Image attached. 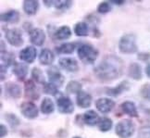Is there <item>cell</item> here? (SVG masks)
Wrapping results in <instances>:
<instances>
[{
  "instance_id": "7",
  "label": "cell",
  "mask_w": 150,
  "mask_h": 138,
  "mask_svg": "<svg viewBox=\"0 0 150 138\" xmlns=\"http://www.w3.org/2000/svg\"><path fill=\"white\" fill-rule=\"evenodd\" d=\"M21 114L28 119H34L38 116V108L33 102H23L21 106Z\"/></svg>"
},
{
  "instance_id": "12",
  "label": "cell",
  "mask_w": 150,
  "mask_h": 138,
  "mask_svg": "<svg viewBox=\"0 0 150 138\" xmlns=\"http://www.w3.org/2000/svg\"><path fill=\"white\" fill-rule=\"evenodd\" d=\"M36 57V48L34 47H27L20 52V59L27 63H33Z\"/></svg>"
},
{
  "instance_id": "37",
  "label": "cell",
  "mask_w": 150,
  "mask_h": 138,
  "mask_svg": "<svg viewBox=\"0 0 150 138\" xmlns=\"http://www.w3.org/2000/svg\"><path fill=\"white\" fill-rule=\"evenodd\" d=\"M139 138H150V126H146L140 129L139 134H138Z\"/></svg>"
},
{
  "instance_id": "9",
  "label": "cell",
  "mask_w": 150,
  "mask_h": 138,
  "mask_svg": "<svg viewBox=\"0 0 150 138\" xmlns=\"http://www.w3.org/2000/svg\"><path fill=\"white\" fill-rule=\"evenodd\" d=\"M115 106V102L110 99L107 98V97H103L99 98L96 101V107L100 112L102 113H108L112 110V108Z\"/></svg>"
},
{
  "instance_id": "23",
  "label": "cell",
  "mask_w": 150,
  "mask_h": 138,
  "mask_svg": "<svg viewBox=\"0 0 150 138\" xmlns=\"http://www.w3.org/2000/svg\"><path fill=\"white\" fill-rule=\"evenodd\" d=\"M71 35V30L69 26H61L55 33V36L57 40H65L70 38Z\"/></svg>"
},
{
  "instance_id": "3",
  "label": "cell",
  "mask_w": 150,
  "mask_h": 138,
  "mask_svg": "<svg viewBox=\"0 0 150 138\" xmlns=\"http://www.w3.org/2000/svg\"><path fill=\"white\" fill-rule=\"evenodd\" d=\"M119 48L122 53L134 54L137 51L136 38L132 33H127L120 38L119 42Z\"/></svg>"
},
{
  "instance_id": "19",
  "label": "cell",
  "mask_w": 150,
  "mask_h": 138,
  "mask_svg": "<svg viewBox=\"0 0 150 138\" xmlns=\"http://www.w3.org/2000/svg\"><path fill=\"white\" fill-rule=\"evenodd\" d=\"M39 8V2L36 0H25L23 2V10L28 15H34Z\"/></svg>"
},
{
  "instance_id": "36",
  "label": "cell",
  "mask_w": 150,
  "mask_h": 138,
  "mask_svg": "<svg viewBox=\"0 0 150 138\" xmlns=\"http://www.w3.org/2000/svg\"><path fill=\"white\" fill-rule=\"evenodd\" d=\"M141 95L145 99L150 100V84H145L141 88Z\"/></svg>"
},
{
  "instance_id": "25",
  "label": "cell",
  "mask_w": 150,
  "mask_h": 138,
  "mask_svg": "<svg viewBox=\"0 0 150 138\" xmlns=\"http://www.w3.org/2000/svg\"><path fill=\"white\" fill-rule=\"evenodd\" d=\"M55 110V105L52 99L49 97H45L41 103V111L44 114H51Z\"/></svg>"
},
{
  "instance_id": "1",
  "label": "cell",
  "mask_w": 150,
  "mask_h": 138,
  "mask_svg": "<svg viewBox=\"0 0 150 138\" xmlns=\"http://www.w3.org/2000/svg\"><path fill=\"white\" fill-rule=\"evenodd\" d=\"M123 63L117 57L109 56L105 57L95 68V73L101 81L108 82L119 78L122 73Z\"/></svg>"
},
{
  "instance_id": "22",
  "label": "cell",
  "mask_w": 150,
  "mask_h": 138,
  "mask_svg": "<svg viewBox=\"0 0 150 138\" xmlns=\"http://www.w3.org/2000/svg\"><path fill=\"white\" fill-rule=\"evenodd\" d=\"M74 33L77 36H86L89 33V27L88 24L84 21L77 22L74 25Z\"/></svg>"
},
{
  "instance_id": "15",
  "label": "cell",
  "mask_w": 150,
  "mask_h": 138,
  "mask_svg": "<svg viewBox=\"0 0 150 138\" xmlns=\"http://www.w3.org/2000/svg\"><path fill=\"white\" fill-rule=\"evenodd\" d=\"M13 73L20 80H24L28 73V66L24 63L16 62L13 65Z\"/></svg>"
},
{
  "instance_id": "27",
  "label": "cell",
  "mask_w": 150,
  "mask_h": 138,
  "mask_svg": "<svg viewBox=\"0 0 150 138\" xmlns=\"http://www.w3.org/2000/svg\"><path fill=\"white\" fill-rule=\"evenodd\" d=\"M75 49V45L73 43H64L59 47H56V51L59 54H71Z\"/></svg>"
},
{
  "instance_id": "18",
  "label": "cell",
  "mask_w": 150,
  "mask_h": 138,
  "mask_svg": "<svg viewBox=\"0 0 150 138\" xmlns=\"http://www.w3.org/2000/svg\"><path fill=\"white\" fill-rule=\"evenodd\" d=\"M20 13L15 9L8 10L7 12L1 14V21L9 22V23H16L20 21Z\"/></svg>"
},
{
  "instance_id": "39",
  "label": "cell",
  "mask_w": 150,
  "mask_h": 138,
  "mask_svg": "<svg viewBox=\"0 0 150 138\" xmlns=\"http://www.w3.org/2000/svg\"><path fill=\"white\" fill-rule=\"evenodd\" d=\"M146 75L150 78V64H148L146 68Z\"/></svg>"
},
{
  "instance_id": "21",
  "label": "cell",
  "mask_w": 150,
  "mask_h": 138,
  "mask_svg": "<svg viewBox=\"0 0 150 138\" xmlns=\"http://www.w3.org/2000/svg\"><path fill=\"white\" fill-rule=\"evenodd\" d=\"M6 92L10 97H13V98H18L21 95V89L20 85L13 83H8L6 84Z\"/></svg>"
},
{
  "instance_id": "33",
  "label": "cell",
  "mask_w": 150,
  "mask_h": 138,
  "mask_svg": "<svg viewBox=\"0 0 150 138\" xmlns=\"http://www.w3.org/2000/svg\"><path fill=\"white\" fill-rule=\"evenodd\" d=\"M5 118L7 120V122L13 127H16L20 124V120L18 119V117L16 116L15 114L12 113H9V114H6L5 115Z\"/></svg>"
},
{
  "instance_id": "24",
  "label": "cell",
  "mask_w": 150,
  "mask_h": 138,
  "mask_svg": "<svg viewBox=\"0 0 150 138\" xmlns=\"http://www.w3.org/2000/svg\"><path fill=\"white\" fill-rule=\"evenodd\" d=\"M129 76L134 80H140L142 78V69L137 63H132L129 67Z\"/></svg>"
},
{
  "instance_id": "26",
  "label": "cell",
  "mask_w": 150,
  "mask_h": 138,
  "mask_svg": "<svg viewBox=\"0 0 150 138\" xmlns=\"http://www.w3.org/2000/svg\"><path fill=\"white\" fill-rule=\"evenodd\" d=\"M129 89V84L127 81L122 82V84H120L117 87H114V88H109L107 91V94H109L112 96H117L120 94H122V92L126 91Z\"/></svg>"
},
{
  "instance_id": "29",
  "label": "cell",
  "mask_w": 150,
  "mask_h": 138,
  "mask_svg": "<svg viewBox=\"0 0 150 138\" xmlns=\"http://www.w3.org/2000/svg\"><path fill=\"white\" fill-rule=\"evenodd\" d=\"M66 90L69 93L71 94H78L82 91V84L77 81H71L66 86Z\"/></svg>"
},
{
  "instance_id": "10",
  "label": "cell",
  "mask_w": 150,
  "mask_h": 138,
  "mask_svg": "<svg viewBox=\"0 0 150 138\" xmlns=\"http://www.w3.org/2000/svg\"><path fill=\"white\" fill-rule=\"evenodd\" d=\"M47 75L50 80V83L56 84L57 86H60L64 81V77L62 76L59 70L55 66L50 67L47 70Z\"/></svg>"
},
{
  "instance_id": "32",
  "label": "cell",
  "mask_w": 150,
  "mask_h": 138,
  "mask_svg": "<svg viewBox=\"0 0 150 138\" xmlns=\"http://www.w3.org/2000/svg\"><path fill=\"white\" fill-rule=\"evenodd\" d=\"M44 92L47 95H55L57 92V86L52 83H45L44 84Z\"/></svg>"
},
{
  "instance_id": "28",
  "label": "cell",
  "mask_w": 150,
  "mask_h": 138,
  "mask_svg": "<svg viewBox=\"0 0 150 138\" xmlns=\"http://www.w3.org/2000/svg\"><path fill=\"white\" fill-rule=\"evenodd\" d=\"M98 125V129L101 131V132H108L109 131L113 126V122L112 120L108 118V117H103L100 119V122L99 123L97 124Z\"/></svg>"
},
{
  "instance_id": "6",
  "label": "cell",
  "mask_w": 150,
  "mask_h": 138,
  "mask_svg": "<svg viewBox=\"0 0 150 138\" xmlns=\"http://www.w3.org/2000/svg\"><path fill=\"white\" fill-rule=\"evenodd\" d=\"M57 110H59L60 113L71 114L74 110V106L72 101L69 97L64 96H59L57 98Z\"/></svg>"
},
{
  "instance_id": "38",
  "label": "cell",
  "mask_w": 150,
  "mask_h": 138,
  "mask_svg": "<svg viewBox=\"0 0 150 138\" xmlns=\"http://www.w3.org/2000/svg\"><path fill=\"white\" fill-rule=\"evenodd\" d=\"M0 136H1V138H3L4 136H6L8 134V129H7V127L4 125V124H1L0 125Z\"/></svg>"
},
{
  "instance_id": "31",
  "label": "cell",
  "mask_w": 150,
  "mask_h": 138,
  "mask_svg": "<svg viewBox=\"0 0 150 138\" xmlns=\"http://www.w3.org/2000/svg\"><path fill=\"white\" fill-rule=\"evenodd\" d=\"M72 4L71 1L68 0H57V1H53V6L57 9H67L71 7Z\"/></svg>"
},
{
  "instance_id": "40",
  "label": "cell",
  "mask_w": 150,
  "mask_h": 138,
  "mask_svg": "<svg viewBox=\"0 0 150 138\" xmlns=\"http://www.w3.org/2000/svg\"><path fill=\"white\" fill-rule=\"evenodd\" d=\"M73 138H81V137H79V136H75V137H73Z\"/></svg>"
},
{
  "instance_id": "30",
  "label": "cell",
  "mask_w": 150,
  "mask_h": 138,
  "mask_svg": "<svg viewBox=\"0 0 150 138\" xmlns=\"http://www.w3.org/2000/svg\"><path fill=\"white\" fill-rule=\"evenodd\" d=\"M32 77H33V79L34 80V81L39 83V84H45V77L43 75V72L38 68L33 69V71H32Z\"/></svg>"
},
{
  "instance_id": "17",
  "label": "cell",
  "mask_w": 150,
  "mask_h": 138,
  "mask_svg": "<svg viewBox=\"0 0 150 138\" xmlns=\"http://www.w3.org/2000/svg\"><path fill=\"white\" fill-rule=\"evenodd\" d=\"M39 61L43 65H50L54 61V54L48 48H44L41 50L39 55Z\"/></svg>"
},
{
  "instance_id": "13",
  "label": "cell",
  "mask_w": 150,
  "mask_h": 138,
  "mask_svg": "<svg viewBox=\"0 0 150 138\" xmlns=\"http://www.w3.org/2000/svg\"><path fill=\"white\" fill-rule=\"evenodd\" d=\"M25 96L30 99H38L39 98V91L36 87L35 84L32 80H28L25 82Z\"/></svg>"
},
{
  "instance_id": "4",
  "label": "cell",
  "mask_w": 150,
  "mask_h": 138,
  "mask_svg": "<svg viewBox=\"0 0 150 138\" xmlns=\"http://www.w3.org/2000/svg\"><path fill=\"white\" fill-rule=\"evenodd\" d=\"M135 125L132 120H122L116 124L115 133L120 138H130L134 134Z\"/></svg>"
},
{
  "instance_id": "20",
  "label": "cell",
  "mask_w": 150,
  "mask_h": 138,
  "mask_svg": "<svg viewBox=\"0 0 150 138\" xmlns=\"http://www.w3.org/2000/svg\"><path fill=\"white\" fill-rule=\"evenodd\" d=\"M122 110L125 114L129 115L131 117H138L137 108L134 102H132V101L123 102L122 104Z\"/></svg>"
},
{
  "instance_id": "11",
  "label": "cell",
  "mask_w": 150,
  "mask_h": 138,
  "mask_svg": "<svg viewBox=\"0 0 150 138\" xmlns=\"http://www.w3.org/2000/svg\"><path fill=\"white\" fill-rule=\"evenodd\" d=\"M59 65L62 69H64L67 71H77L79 70L78 62L76 59H71V57H61L59 60Z\"/></svg>"
},
{
  "instance_id": "8",
  "label": "cell",
  "mask_w": 150,
  "mask_h": 138,
  "mask_svg": "<svg viewBox=\"0 0 150 138\" xmlns=\"http://www.w3.org/2000/svg\"><path fill=\"white\" fill-rule=\"evenodd\" d=\"M30 41L33 45H42L45 41V33L40 28H33L30 31Z\"/></svg>"
},
{
  "instance_id": "14",
  "label": "cell",
  "mask_w": 150,
  "mask_h": 138,
  "mask_svg": "<svg viewBox=\"0 0 150 138\" xmlns=\"http://www.w3.org/2000/svg\"><path fill=\"white\" fill-rule=\"evenodd\" d=\"M77 105L82 108H87L92 104V96L84 91H81L77 94L76 97Z\"/></svg>"
},
{
  "instance_id": "2",
  "label": "cell",
  "mask_w": 150,
  "mask_h": 138,
  "mask_svg": "<svg viewBox=\"0 0 150 138\" xmlns=\"http://www.w3.org/2000/svg\"><path fill=\"white\" fill-rule=\"evenodd\" d=\"M77 52H78L79 59L83 63H86V64H92V63H94L96 59L97 56H98L97 50L89 44L81 45Z\"/></svg>"
},
{
  "instance_id": "34",
  "label": "cell",
  "mask_w": 150,
  "mask_h": 138,
  "mask_svg": "<svg viewBox=\"0 0 150 138\" xmlns=\"http://www.w3.org/2000/svg\"><path fill=\"white\" fill-rule=\"evenodd\" d=\"M5 61V67L7 66H10L12 65L13 63L15 64L16 62H14V56L11 55V54H8V53H5L1 55V62Z\"/></svg>"
},
{
  "instance_id": "35",
  "label": "cell",
  "mask_w": 150,
  "mask_h": 138,
  "mask_svg": "<svg viewBox=\"0 0 150 138\" xmlns=\"http://www.w3.org/2000/svg\"><path fill=\"white\" fill-rule=\"evenodd\" d=\"M110 10H111V6L108 2H101L98 5V7H97V11L99 13H108Z\"/></svg>"
},
{
  "instance_id": "16",
  "label": "cell",
  "mask_w": 150,
  "mask_h": 138,
  "mask_svg": "<svg viewBox=\"0 0 150 138\" xmlns=\"http://www.w3.org/2000/svg\"><path fill=\"white\" fill-rule=\"evenodd\" d=\"M83 122L85 124H87L89 126H94L99 123L100 118L96 111L87 110L83 114Z\"/></svg>"
},
{
  "instance_id": "5",
  "label": "cell",
  "mask_w": 150,
  "mask_h": 138,
  "mask_svg": "<svg viewBox=\"0 0 150 138\" xmlns=\"http://www.w3.org/2000/svg\"><path fill=\"white\" fill-rule=\"evenodd\" d=\"M6 39L13 47H21V45H23L22 33L19 29H8L6 33Z\"/></svg>"
}]
</instances>
